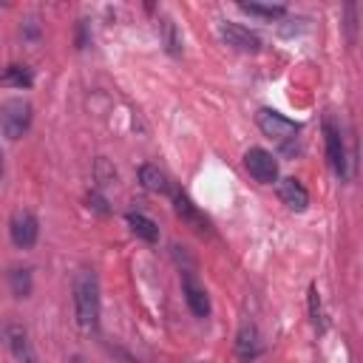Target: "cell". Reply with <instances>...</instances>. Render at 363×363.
Instances as JSON below:
<instances>
[{
    "mask_svg": "<svg viewBox=\"0 0 363 363\" xmlns=\"http://www.w3.org/2000/svg\"><path fill=\"white\" fill-rule=\"evenodd\" d=\"M99 309H102V298H99V281L94 269H79L74 275V312H77V323L91 332L99 326Z\"/></svg>",
    "mask_w": 363,
    "mask_h": 363,
    "instance_id": "obj_1",
    "label": "cell"
},
{
    "mask_svg": "<svg viewBox=\"0 0 363 363\" xmlns=\"http://www.w3.org/2000/svg\"><path fill=\"white\" fill-rule=\"evenodd\" d=\"M88 45V20H79V28H77V48H85Z\"/></svg>",
    "mask_w": 363,
    "mask_h": 363,
    "instance_id": "obj_20",
    "label": "cell"
},
{
    "mask_svg": "<svg viewBox=\"0 0 363 363\" xmlns=\"http://www.w3.org/2000/svg\"><path fill=\"white\" fill-rule=\"evenodd\" d=\"M323 136H326V159H329L335 176H337V179H346V176H349V170H346V164H349V159H346V145H343L340 128H337L332 119L323 122Z\"/></svg>",
    "mask_w": 363,
    "mask_h": 363,
    "instance_id": "obj_6",
    "label": "cell"
},
{
    "mask_svg": "<svg viewBox=\"0 0 363 363\" xmlns=\"http://www.w3.org/2000/svg\"><path fill=\"white\" fill-rule=\"evenodd\" d=\"M34 82V74L28 65H6L0 71V88H31Z\"/></svg>",
    "mask_w": 363,
    "mask_h": 363,
    "instance_id": "obj_15",
    "label": "cell"
},
{
    "mask_svg": "<svg viewBox=\"0 0 363 363\" xmlns=\"http://www.w3.org/2000/svg\"><path fill=\"white\" fill-rule=\"evenodd\" d=\"M6 343L14 354L17 363H40L34 349H31V340H28V332L20 326V323H9L6 326Z\"/></svg>",
    "mask_w": 363,
    "mask_h": 363,
    "instance_id": "obj_10",
    "label": "cell"
},
{
    "mask_svg": "<svg viewBox=\"0 0 363 363\" xmlns=\"http://www.w3.org/2000/svg\"><path fill=\"white\" fill-rule=\"evenodd\" d=\"M261 354V335L255 329V323H244L235 335V357L241 363H252Z\"/></svg>",
    "mask_w": 363,
    "mask_h": 363,
    "instance_id": "obj_11",
    "label": "cell"
},
{
    "mask_svg": "<svg viewBox=\"0 0 363 363\" xmlns=\"http://www.w3.org/2000/svg\"><path fill=\"white\" fill-rule=\"evenodd\" d=\"M218 34H221V40H224L227 45H233L235 51H244V54H258V51H261V37H258L255 31L244 28L241 23L224 20V23L218 26Z\"/></svg>",
    "mask_w": 363,
    "mask_h": 363,
    "instance_id": "obj_8",
    "label": "cell"
},
{
    "mask_svg": "<svg viewBox=\"0 0 363 363\" xmlns=\"http://www.w3.org/2000/svg\"><path fill=\"white\" fill-rule=\"evenodd\" d=\"M139 182H142V187L150 190V193H167V196H170V190H173L167 173H164L159 164H142V167H139Z\"/></svg>",
    "mask_w": 363,
    "mask_h": 363,
    "instance_id": "obj_13",
    "label": "cell"
},
{
    "mask_svg": "<svg viewBox=\"0 0 363 363\" xmlns=\"http://www.w3.org/2000/svg\"><path fill=\"white\" fill-rule=\"evenodd\" d=\"M255 122H258L261 133L269 136L284 156H295L301 150V125L298 122L286 119L284 113H278L272 108H261L258 116H255Z\"/></svg>",
    "mask_w": 363,
    "mask_h": 363,
    "instance_id": "obj_2",
    "label": "cell"
},
{
    "mask_svg": "<svg viewBox=\"0 0 363 363\" xmlns=\"http://www.w3.org/2000/svg\"><path fill=\"white\" fill-rule=\"evenodd\" d=\"M23 37H26V40H37V37H40V26H37V20H28V23L23 26Z\"/></svg>",
    "mask_w": 363,
    "mask_h": 363,
    "instance_id": "obj_22",
    "label": "cell"
},
{
    "mask_svg": "<svg viewBox=\"0 0 363 363\" xmlns=\"http://www.w3.org/2000/svg\"><path fill=\"white\" fill-rule=\"evenodd\" d=\"M31 116H34V108L28 99H6L0 105V130L9 136V139H20L28 128H31Z\"/></svg>",
    "mask_w": 363,
    "mask_h": 363,
    "instance_id": "obj_3",
    "label": "cell"
},
{
    "mask_svg": "<svg viewBox=\"0 0 363 363\" xmlns=\"http://www.w3.org/2000/svg\"><path fill=\"white\" fill-rule=\"evenodd\" d=\"M125 218H128V227H130V233L136 238H142L147 244H156L159 241V224L153 218H147L145 213H136V210H130Z\"/></svg>",
    "mask_w": 363,
    "mask_h": 363,
    "instance_id": "obj_14",
    "label": "cell"
},
{
    "mask_svg": "<svg viewBox=\"0 0 363 363\" xmlns=\"http://www.w3.org/2000/svg\"><path fill=\"white\" fill-rule=\"evenodd\" d=\"M68 363H85V357H82V354H74V357H71Z\"/></svg>",
    "mask_w": 363,
    "mask_h": 363,
    "instance_id": "obj_23",
    "label": "cell"
},
{
    "mask_svg": "<svg viewBox=\"0 0 363 363\" xmlns=\"http://www.w3.org/2000/svg\"><path fill=\"white\" fill-rule=\"evenodd\" d=\"M105 204H108V201H105V199H102L99 193H91V196H88V207H94V210H99L102 216L108 213V207H105Z\"/></svg>",
    "mask_w": 363,
    "mask_h": 363,
    "instance_id": "obj_21",
    "label": "cell"
},
{
    "mask_svg": "<svg viewBox=\"0 0 363 363\" xmlns=\"http://www.w3.org/2000/svg\"><path fill=\"white\" fill-rule=\"evenodd\" d=\"M162 34H164V45H167V51L176 57V54H182V37H179V31H176V23L173 20H162Z\"/></svg>",
    "mask_w": 363,
    "mask_h": 363,
    "instance_id": "obj_19",
    "label": "cell"
},
{
    "mask_svg": "<svg viewBox=\"0 0 363 363\" xmlns=\"http://www.w3.org/2000/svg\"><path fill=\"white\" fill-rule=\"evenodd\" d=\"M182 295H184L187 309H190L196 318H207V315H210V295H207L204 284H199V278H196L190 269L182 272Z\"/></svg>",
    "mask_w": 363,
    "mask_h": 363,
    "instance_id": "obj_9",
    "label": "cell"
},
{
    "mask_svg": "<svg viewBox=\"0 0 363 363\" xmlns=\"http://www.w3.org/2000/svg\"><path fill=\"white\" fill-rule=\"evenodd\" d=\"M170 199H173V210H176V216H179L184 224H190V227H193L196 233H201V235H204V233H210V227H213V224H210V218H207V216L193 204V199H190L184 190L173 187V190H170Z\"/></svg>",
    "mask_w": 363,
    "mask_h": 363,
    "instance_id": "obj_7",
    "label": "cell"
},
{
    "mask_svg": "<svg viewBox=\"0 0 363 363\" xmlns=\"http://www.w3.org/2000/svg\"><path fill=\"white\" fill-rule=\"evenodd\" d=\"M0 179H3V153H0Z\"/></svg>",
    "mask_w": 363,
    "mask_h": 363,
    "instance_id": "obj_24",
    "label": "cell"
},
{
    "mask_svg": "<svg viewBox=\"0 0 363 363\" xmlns=\"http://www.w3.org/2000/svg\"><path fill=\"white\" fill-rule=\"evenodd\" d=\"M9 289H11L14 298H28L31 289H34L31 269H26V267H11V269H9Z\"/></svg>",
    "mask_w": 363,
    "mask_h": 363,
    "instance_id": "obj_16",
    "label": "cell"
},
{
    "mask_svg": "<svg viewBox=\"0 0 363 363\" xmlns=\"http://www.w3.org/2000/svg\"><path fill=\"white\" fill-rule=\"evenodd\" d=\"M241 11H247V14H255V17H267V20H275V17H284V14H286V6H261V3H241Z\"/></svg>",
    "mask_w": 363,
    "mask_h": 363,
    "instance_id": "obj_17",
    "label": "cell"
},
{
    "mask_svg": "<svg viewBox=\"0 0 363 363\" xmlns=\"http://www.w3.org/2000/svg\"><path fill=\"white\" fill-rule=\"evenodd\" d=\"M278 199L295 213H303L306 204H309V193L298 179H281L278 182Z\"/></svg>",
    "mask_w": 363,
    "mask_h": 363,
    "instance_id": "obj_12",
    "label": "cell"
},
{
    "mask_svg": "<svg viewBox=\"0 0 363 363\" xmlns=\"http://www.w3.org/2000/svg\"><path fill=\"white\" fill-rule=\"evenodd\" d=\"M309 320H312V326H315L318 332H323V329H326L323 309H320V295H318V286H315V284L309 286Z\"/></svg>",
    "mask_w": 363,
    "mask_h": 363,
    "instance_id": "obj_18",
    "label": "cell"
},
{
    "mask_svg": "<svg viewBox=\"0 0 363 363\" xmlns=\"http://www.w3.org/2000/svg\"><path fill=\"white\" fill-rule=\"evenodd\" d=\"M244 167H247V173H250L258 184H272V182H278V159H275L269 150H264V147H250V150L244 153Z\"/></svg>",
    "mask_w": 363,
    "mask_h": 363,
    "instance_id": "obj_5",
    "label": "cell"
},
{
    "mask_svg": "<svg viewBox=\"0 0 363 363\" xmlns=\"http://www.w3.org/2000/svg\"><path fill=\"white\" fill-rule=\"evenodd\" d=\"M9 235H11V244L20 247V250H28L37 244L40 238V221L31 210H14L11 218H9Z\"/></svg>",
    "mask_w": 363,
    "mask_h": 363,
    "instance_id": "obj_4",
    "label": "cell"
}]
</instances>
